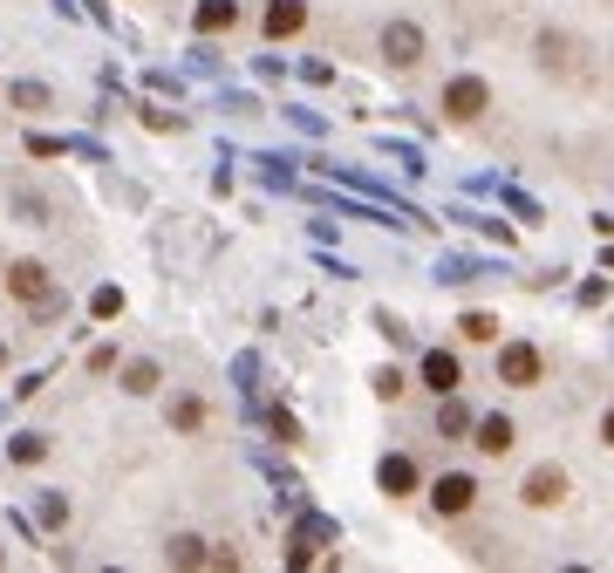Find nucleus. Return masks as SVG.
<instances>
[{"label":"nucleus","mask_w":614,"mask_h":573,"mask_svg":"<svg viewBox=\"0 0 614 573\" xmlns=\"http://www.w3.org/2000/svg\"><path fill=\"white\" fill-rule=\"evenodd\" d=\"M485 110H492L485 76H451V82H444V116H451V123H478Z\"/></svg>","instance_id":"obj_1"},{"label":"nucleus","mask_w":614,"mask_h":573,"mask_svg":"<svg viewBox=\"0 0 614 573\" xmlns=\"http://www.w3.org/2000/svg\"><path fill=\"white\" fill-rule=\"evenodd\" d=\"M403 389H410V382L396 376V369H383V376H376V396H389V403H396V396H403Z\"/></svg>","instance_id":"obj_17"},{"label":"nucleus","mask_w":614,"mask_h":573,"mask_svg":"<svg viewBox=\"0 0 614 573\" xmlns=\"http://www.w3.org/2000/svg\"><path fill=\"white\" fill-rule=\"evenodd\" d=\"M423 389H437V396H458L464 389V362L451 348H430V355H423Z\"/></svg>","instance_id":"obj_6"},{"label":"nucleus","mask_w":614,"mask_h":573,"mask_svg":"<svg viewBox=\"0 0 614 573\" xmlns=\"http://www.w3.org/2000/svg\"><path fill=\"white\" fill-rule=\"evenodd\" d=\"M539 376H546V355H539L533 342H505L499 348V382H512V389H539Z\"/></svg>","instance_id":"obj_2"},{"label":"nucleus","mask_w":614,"mask_h":573,"mask_svg":"<svg viewBox=\"0 0 614 573\" xmlns=\"http://www.w3.org/2000/svg\"><path fill=\"white\" fill-rule=\"evenodd\" d=\"M232 21H239L232 0H205V7H198V28H205V35H219V28H232Z\"/></svg>","instance_id":"obj_11"},{"label":"nucleus","mask_w":614,"mask_h":573,"mask_svg":"<svg viewBox=\"0 0 614 573\" xmlns=\"http://www.w3.org/2000/svg\"><path fill=\"white\" fill-rule=\"evenodd\" d=\"M123 389H130V396H151L157 389V362H130V369H123Z\"/></svg>","instance_id":"obj_13"},{"label":"nucleus","mask_w":614,"mask_h":573,"mask_svg":"<svg viewBox=\"0 0 614 573\" xmlns=\"http://www.w3.org/2000/svg\"><path fill=\"white\" fill-rule=\"evenodd\" d=\"M383 62L389 69H417L423 62V28L417 21H389L383 28Z\"/></svg>","instance_id":"obj_4"},{"label":"nucleus","mask_w":614,"mask_h":573,"mask_svg":"<svg viewBox=\"0 0 614 573\" xmlns=\"http://www.w3.org/2000/svg\"><path fill=\"white\" fill-rule=\"evenodd\" d=\"M7 287H14L21 301H48V267H41V260H14V267H7Z\"/></svg>","instance_id":"obj_9"},{"label":"nucleus","mask_w":614,"mask_h":573,"mask_svg":"<svg viewBox=\"0 0 614 573\" xmlns=\"http://www.w3.org/2000/svg\"><path fill=\"white\" fill-rule=\"evenodd\" d=\"M0 362H7V348H0Z\"/></svg>","instance_id":"obj_19"},{"label":"nucleus","mask_w":614,"mask_h":573,"mask_svg":"<svg viewBox=\"0 0 614 573\" xmlns=\"http://www.w3.org/2000/svg\"><path fill=\"white\" fill-rule=\"evenodd\" d=\"M307 28V0H267V41H287Z\"/></svg>","instance_id":"obj_8"},{"label":"nucleus","mask_w":614,"mask_h":573,"mask_svg":"<svg viewBox=\"0 0 614 573\" xmlns=\"http://www.w3.org/2000/svg\"><path fill=\"white\" fill-rule=\"evenodd\" d=\"M171 560H178V567H198V560H205V553H198V539L185 533V539H171Z\"/></svg>","instance_id":"obj_15"},{"label":"nucleus","mask_w":614,"mask_h":573,"mask_svg":"<svg viewBox=\"0 0 614 573\" xmlns=\"http://www.w3.org/2000/svg\"><path fill=\"white\" fill-rule=\"evenodd\" d=\"M519 498H526L533 512H546V505H560V498H567V471H560V464H539V471H526V485H519Z\"/></svg>","instance_id":"obj_5"},{"label":"nucleus","mask_w":614,"mask_h":573,"mask_svg":"<svg viewBox=\"0 0 614 573\" xmlns=\"http://www.w3.org/2000/svg\"><path fill=\"white\" fill-rule=\"evenodd\" d=\"M430 505H437L444 519H464V512L478 505V478H464V471H444V478L430 485Z\"/></svg>","instance_id":"obj_3"},{"label":"nucleus","mask_w":614,"mask_h":573,"mask_svg":"<svg viewBox=\"0 0 614 573\" xmlns=\"http://www.w3.org/2000/svg\"><path fill=\"white\" fill-rule=\"evenodd\" d=\"M376 485H383L389 498H410V492H417V464H410V458H383V464H376Z\"/></svg>","instance_id":"obj_10"},{"label":"nucleus","mask_w":614,"mask_h":573,"mask_svg":"<svg viewBox=\"0 0 614 573\" xmlns=\"http://www.w3.org/2000/svg\"><path fill=\"white\" fill-rule=\"evenodd\" d=\"M171 423H178V430H198V423H205V403H198V396H178V403H171Z\"/></svg>","instance_id":"obj_14"},{"label":"nucleus","mask_w":614,"mask_h":573,"mask_svg":"<svg viewBox=\"0 0 614 573\" xmlns=\"http://www.w3.org/2000/svg\"><path fill=\"white\" fill-rule=\"evenodd\" d=\"M601 430H608V444H614V410H608V423H601Z\"/></svg>","instance_id":"obj_18"},{"label":"nucleus","mask_w":614,"mask_h":573,"mask_svg":"<svg viewBox=\"0 0 614 573\" xmlns=\"http://www.w3.org/2000/svg\"><path fill=\"white\" fill-rule=\"evenodd\" d=\"M471 430H478L471 444H478L485 458H505V451L519 444V423H512V417H478V423H471Z\"/></svg>","instance_id":"obj_7"},{"label":"nucleus","mask_w":614,"mask_h":573,"mask_svg":"<svg viewBox=\"0 0 614 573\" xmlns=\"http://www.w3.org/2000/svg\"><path fill=\"white\" fill-rule=\"evenodd\" d=\"M464 342H499V314H464Z\"/></svg>","instance_id":"obj_12"},{"label":"nucleus","mask_w":614,"mask_h":573,"mask_svg":"<svg viewBox=\"0 0 614 573\" xmlns=\"http://www.w3.org/2000/svg\"><path fill=\"white\" fill-rule=\"evenodd\" d=\"M464 423H471V417H464L458 403H451V396H444V410H437V430H444V437H451V430H464Z\"/></svg>","instance_id":"obj_16"}]
</instances>
